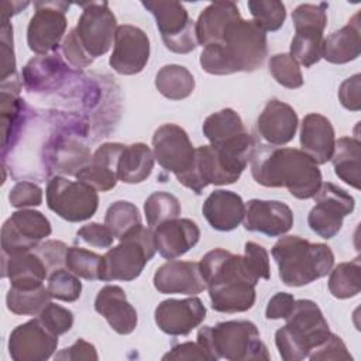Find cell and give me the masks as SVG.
Instances as JSON below:
<instances>
[{
  "mask_svg": "<svg viewBox=\"0 0 361 361\" xmlns=\"http://www.w3.org/2000/svg\"><path fill=\"white\" fill-rule=\"evenodd\" d=\"M251 175L265 188H286L296 199L313 197L323 183L319 165L296 148L257 145Z\"/></svg>",
  "mask_w": 361,
  "mask_h": 361,
  "instance_id": "1",
  "label": "cell"
},
{
  "mask_svg": "<svg viewBox=\"0 0 361 361\" xmlns=\"http://www.w3.org/2000/svg\"><path fill=\"white\" fill-rule=\"evenodd\" d=\"M199 267L213 310L240 313L254 306L258 279L248 271L243 255L214 248L203 255Z\"/></svg>",
  "mask_w": 361,
  "mask_h": 361,
  "instance_id": "2",
  "label": "cell"
},
{
  "mask_svg": "<svg viewBox=\"0 0 361 361\" xmlns=\"http://www.w3.org/2000/svg\"><path fill=\"white\" fill-rule=\"evenodd\" d=\"M268 54L267 34L252 21H231L219 42L206 45L200 54L202 69L210 75H230L258 69Z\"/></svg>",
  "mask_w": 361,
  "mask_h": 361,
  "instance_id": "3",
  "label": "cell"
},
{
  "mask_svg": "<svg viewBox=\"0 0 361 361\" xmlns=\"http://www.w3.org/2000/svg\"><path fill=\"white\" fill-rule=\"evenodd\" d=\"M279 278L286 286H305L326 276L334 264L331 248L299 235H285L272 247Z\"/></svg>",
  "mask_w": 361,
  "mask_h": 361,
  "instance_id": "4",
  "label": "cell"
},
{
  "mask_svg": "<svg viewBox=\"0 0 361 361\" xmlns=\"http://www.w3.org/2000/svg\"><path fill=\"white\" fill-rule=\"evenodd\" d=\"M197 343L204 348L210 361L269 360L267 345L252 322L230 320L216 326H203L197 331Z\"/></svg>",
  "mask_w": 361,
  "mask_h": 361,
  "instance_id": "5",
  "label": "cell"
},
{
  "mask_svg": "<svg viewBox=\"0 0 361 361\" xmlns=\"http://www.w3.org/2000/svg\"><path fill=\"white\" fill-rule=\"evenodd\" d=\"M285 320L286 324L275 333L276 348L285 361L307 358L309 353L324 343L331 333L320 307L309 299L295 300Z\"/></svg>",
  "mask_w": 361,
  "mask_h": 361,
  "instance_id": "6",
  "label": "cell"
},
{
  "mask_svg": "<svg viewBox=\"0 0 361 361\" xmlns=\"http://www.w3.org/2000/svg\"><path fill=\"white\" fill-rule=\"evenodd\" d=\"M155 251L152 228L138 226L103 255L100 281L128 282L138 278Z\"/></svg>",
  "mask_w": 361,
  "mask_h": 361,
  "instance_id": "7",
  "label": "cell"
},
{
  "mask_svg": "<svg viewBox=\"0 0 361 361\" xmlns=\"http://www.w3.org/2000/svg\"><path fill=\"white\" fill-rule=\"evenodd\" d=\"M48 207L71 223L90 219L99 206L97 190L80 180H69L63 176H52L47 185Z\"/></svg>",
  "mask_w": 361,
  "mask_h": 361,
  "instance_id": "8",
  "label": "cell"
},
{
  "mask_svg": "<svg viewBox=\"0 0 361 361\" xmlns=\"http://www.w3.org/2000/svg\"><path fill=\"white\" fill-rule=\"evenodd\" d=\"M157 21L165 47L175 54H189L196 49L195 23L188 10L178 1H142Z\"/></svg>",
  "mask_w": 361,
  "mask_h": 361,
  "instance_id": "9",
  "label": "cell"
},
{
  "mask_svg": "<svg viewBox=\"0 0 361 361\" xmlns=\"http://www.w3.org/2000/svg\"><path fill=\"white\" fill-rule=\"evenodd\" d=\"M154 157L168 172H172L180 183L193 169L196 149L188 133L172 123L162 124L152 135Z\"/></svg>",
  "mask_w": 361,
  "mask_h": 361,
  "instance_id": "10",
  "label": "cell"
},
{
  "mask_svg": "<svg viewBox=\"0 0 361 361\" xmlns=\"http://www.w3.org/2000/svg\"><path fill=\"white\" fill-rule=\"evenodd\" d=\"M313 197L316 204L307 216V224L319 237L333 238L341 230L343 219L353 213L355 200L350 193L331 182L322 183Z\"/></svg>",
  "mask_w": 361,
  "mask_h": 361,
  "instance_id": "11",
  "label": "cell"
},
{
  "mask_svg": "<svg viewBox=\"0 0 361 361\" xmlns=\"http://www.w3.org/2000/svg\"><path fill=\"white\" fill-rule=\"evenodd\" d=\"M35 13L27 27L28 48L38 54L47 55L54 52L68 27L65 13L69 4L65 1H35Z\"/></svg>",
  "mask_w": 361,
  "mask_h": 361,
  "instance_id": "12",
  "label": "cell"
},
{
  "mask_svg": "<svg viewBox=\"0 0 361 361\" xmlns=\"http://www.w3.org/2000/svg\"><path fill=\"white\" fill-rule=\"evenodd\" d=\"M80 7L83 11L75 31L85 51L94 59L110 49L117 30V20L107 1L82 3Z\"/></svg>",
  "mask_w": 361,
  "mask_h": 361,
  "instance_id": "13",
  "label": "cell"
},
{
  "mask_svg": "<svg viewBox=\"0 0 361 361\" xmlns=\"http://www.w3.org/2000/svg\"><path fill=\"white\" fill-rule=\"evenodd\" d=\"M51 231V223L41 212L31 209L14 212L1 227L3 252L34 250Z\"/></svg>",
  "mask_w": 361,
  "mask_h": 361,
  "instance_id": "14",
  "label": "cell"
},
{
  "mask_svg": "<svg viewBox=\"0 0 361 361\" xmlns=\"http://www.w3.org/2000/svg\"><path fill=\"white\" fill-rule=\"evenodd\" d=\"M149 59V39L147 34L131 24L118 25L114 35V49L110 66L120 75L140 73Z\"/></svg>",
  "mask_w": 361,
  "mask_h": 361,
  "instance_id": "15",
  "label": "cell"
},
{
  "mask_svg": "<svg viewBox=\"0 0 361 361\" xmlns=\"http://www.w3.org/2000/svg\"><path fill=\"white\" fill-rule=\"evenodd\" d=\"M58 345V336L51 333L39 319L17 326L8 338V353L14 361H45Z\"/></svg>",
  "mask_w": 361,
  "mask_h": 361,
  "instance_id": "16",
  "label": "cell"
},
{
  "mask_svg": "<svg viewBox=\"0 0 361 361\" xmlns=\"http://www.w3.org/2000/svg\"><path fill=\"white\" fill-rule=\"evenodd\" d=\"M154 316L157 326L164 333L169 336H186L204 320L206 307L196 296L166 299L157 306Z\"/></svg>",
  "mask_w": 361,
  "mask_h": 361,
  "instance_id": "17",
  "label": "cell"
},
{
  "mask_svg": "<svg viewBox=\"0 0 361 361\" xmlns=\"http://www.w3.org/2000/svg\"><path fill=\"white\" fill-rule=\"evenodd\" d=\"M244 227L268 237H278L288 233L293 226L290 207L279 200L252 199L245 206Z\"/></svg>",
  "mask_w": 361,
  "mask_h": 361,
  "instance_id": "18",
  "label": "cell"
},
{
  "mask_svg": "<svg viewBox=\"0 0 361 361\" xmlns=\"http://www.w3.org/2000/svg\"><path fill=\"white\" fill-rule=\"evenodd\" d=\"M154 286L158 292L197 295L206 289L199 262L168 261L154 274Z\"/></svg>",
  "mask_w": 361,
  "mask_h": 361,
  "instance_id": "19",
  "label": "cell"
},
{
  "mask_svg": "<svg viewBox=\"0 0 361 361\" xmlns=\"http://www.w3.org/2000/svg\"><path fill=\"white\" fill-rule=\"evenodd\" d=\"M152 231L155 248L166 259H175L183 255L200 238V230L190 219H172L157 226Z\"/></svg>",
  "mask_w": 361,
  "mask_h": 361,
  "instance_id": "20",
  "label": "cell"
},
{
  "mask_svg": "<svg viewBox=\"0 0 361 361\" xmlns=\"http://www.w3.org/2000/svg\"><path fill=\"white\" fill-rule=\"evenodd\" d=\"M259 135L269 145H285L298 130V114L292 106L278 99L269 100L257 120Z\"/></svg>",
  "mask_w": 361,
  "mask_h": 361,
  "instance_id": "21",
  "label": "cell"
},
{
  "mask_svg": "<svg viewBox=\"0 0 361 361\" xmlns=\"http://www.w3.org/2000/svg\"><path fill=\"white\" fill-rule=\"evenodd\" d=\"M94 310L102 314L118 334H130L137 327V310L127 300L123 288L117 285H106L97 292Z\"/></svg>",
  "mask_w": 361,
  "mask_h": 361,
  "instance_id": "22",
  "label": "cell"
},
{
  "mask_svg": "<svg viewBox=\"0 0 361 361\" xmlns=\"http://www.w3.org/2000/svg\"><path fill=\"white\" fill-rule=\"evenodd\" d=\"M126 145L120 142H106L100 145L87 165L78 173L76 179L90 185L97 192H107L113 189L118 180L117 162Z\"/></svg>",
  "mask_w": 361,
  "mask_h": 361,
  "instance_id": "23",
  "label": "cell"
},
{
  "mask_svg": "<svg viewBox=\"0 0 361 361\" xmlns=\"http://www.w3.org/2000/svg\"><path fill=\"white\" fill-rule=\"evenodd\" d=\"M202 213L212 228L217 231H231L244 220L245 203L235 192L217 189L206 197Z\"/></svg>",
  "mask_w": 361,
  "mask_h": 361,
  "instance_id": "24",
  "label": "cell"
},
{
  "mask_svg": "<svg viewBox=\"0 0 361 361\" xmlns=\"http://www.w3.org/2000/svg\"><path fill=\"white\" fill-rule=\"evenodd\" d=\"M334 144V128L327 117L317 113L303 117L300 126L302 151L317 165H323L331 159Z\"/></svg>",
  "mask_w": 361,
  "mask_h": 361,
  "instance_id": "25",
  "label": "cell"
},
{
  "mask_svg": "<svg viewBox=\"0 0 361 361\" xmlns=\"http://www.w3.org/2000/svg\"><path fill=\"white\" fill-rule=\"evenodd\" d=\"M3 276L10 279L14 288H37L42 285L49 271L34 250L3 252Z\"/></svg>",
  "mask_w": 361,
  "mask_h": 361,
  "instance_id": "26",
  "label": "cell"
},
{
  "mask_svg": "<svg viewBox=\"0 0 361 361\" xmlns=\"http://www.w3.org/2000/svg\"><path fill=\"white\" fill-rule=\"evenodd\" d=\"M72 75L58 54L39 55L23 69L24 85L30 92L56 90Z\"/></svg>",
  "mask_w": 361,
  "mask_h": 361,
  "instance_id": "27",
  "label": "cell"
},
{
  "mask_svg": "<svg viewBox=\"0 0 361 361\" xmlns=\"http://www.w3.org/2000/svg\"><path fill=\"white\" fill-rule=\"evenodd\" d=\"M240 17V10L233 1L210 3L195 23L197 44L206 47L219 42L226 27Z\"/></svg>",
  "mask_w": 361,
  "mask_h": 361,
  "instance_id": "28",
  "label": "cell"
},
{
  "mask_svg": "<svg viewBox=\"0 0 361 361\" xmlns=\"http://www.w3.org/2000/svg\"><path fill=\"white\" fill-rule=\"evenodd\" d=\"M360 13H355L353 18L338 31H334L323 41L322 58L330 63H347L360 56Z\"/></svg>",
  "mask_w": 361,
  "mask_h": 361,
  "instance_id": "29",
  "label": "cell"
},
{
  "mask_svg": "<svg viewBox=\"0 0 361 361\" xmlns=\"http://www.w3.org/2000/svg\"><path fill=\"white\" fill-rule=\"evenodd\" d=\"M154 152L144 142L126 145L118 157L117 178L124 183L144 182L154 169Z\"/></svg>",
  "mask_w": 361,
  "mask_h": 361,
  "instance_id": "30",
  "label": "cell"
},
{
  "mask_svg": "<svg viewBox=\"0 0 361 361\" xmlns=\"http://www.w3.org/2000/svg\"><path fill=\"white\" fill-rule=\"evenodd\" d=\"M361 144L358 138L341 137L334 144L331 162L336 175L350 186L360 189Z\"/></svg>",
  "mask_w": 361,
  "mask_h": 361,
  "instance_id": "31",
  "label": "cell"
},
{
  "mask_svg": "<svg viewBox=\"0 0 361 361\" xmlns=\"http://www.w3.org/2000/svg\"><path fill=\"white\" fill-rule=\"evenodd\" d=\"M203 134L210 145H220L247 133L244 123L233 109H223L210 114L203 123Z\"/></svg>",
  "mask_w": 361,
  "mask_h": 361,
  "instance_id": "32",
  "label": "cell"
},
{
  "mask_svg": "<svg viewBox=\"0 0 361 361\" xmlns=\"http://www.w3.org/2000/svg\"><path fill=\"white\" fill-rule=\"evenodd\" d=\"M155 86L166 99L182 100L195 90V78L182 65H165L155 76Z\"/></svg>",
  "mask_w": 361,
  "mask_h": 361,
  "instance_id": "33",
  "label": "cell"
},
{
  "mask_svg": "<svg viewBox=\"0 0 361 361\" xmlns=\"http://www.w3.org/2000/svg\"><path fill=\"white\" fill-rule=\"evenodd\" d=\"M51 295L48 288L42 285L37 288H14L10 286L6 303L7 309L20 316H34L39 314L41 310L51 302Z\"/></svg>",
  "mask_w": 361,
  "mask_h": 361,
  "instance_id": "34",
  "label": "cell"
},
{
  "mask_svg": "<svg viewBox=\"0 0 361 361\" xmlns=\"http://www.w3.org/2000/svg\"><path fill=\"white\" fill-rule=\"evenodd\" d=\"M323 31L317 28H298L290 42V56L302 63L305 68H310L322 59L323 48Z\"/></svg>",
  "mask_w": 361,
  "mask_h": 361,
  "instance_id": "35",
  "label": "cell"
},
{
  "mask_svg": "<svg viewBox=\"0 0 361 361\" xmlns=\"http://www.w3.org/2000/svg\"><path fill=\"white\" fill-rule=\"evenodd\" d=\"M361 289L360 258L350 262H341L330 274L329 290L337 299L354 298Z\"/></svg>",
  "mask_w": 361,
  "mask_h": 361,
  "instance_id": "36",
  "label": "cell"
},
{
  "mask_svg": "<svg viewBox=\"0 0 361 361\" xmlns=\"http://www.w3.org/2000/svg\"><path fill=\"white\" fill-rule=\"evenodd\" d=\"M104 224L110 228L114 238L123 240L134 228L141 226L140 210L131 202L117 200L109 206L104 216Z\"/></svg>",
  "mask_w": 361,
  "mask_h": 361,
  "instance_id": "37",
  "label": "cell"
},
{
  "mask_svg": "<svg viewBox=\"0 0 361 361\" xmlns=\"http://www.w3.org/2000/svg\"><path fill=\"white\" fill-rule=\"evenodd\" d=\"M180 210L182 209L178 197L168 192H154L144 203L147 224L152 230L168 220L178 219Z\"/></svg>",
  "mask_w": 361,
  "mask_h": 361,
  "instance_id": "38",
  "label": "cell"
},
{
  "mask_svg": "<svg viewBox=\"0 0 361 361\" xmlns=\"http://www.w3.org/2000/svg\"><path fill=\"white\" fill-rule=\"evenodd\" d=\"M103 257L82 247H68L65 267L72 274L87 281L100 279Z\"/></svg>",
  "mask_w": 361,
  "mask_h": 361,
  "instance_id": "39",
  "label": "cell"
},
{
  "mask_svg": "<svg viewBox=\"0 0 361 361\" xmlns=\"http://www.w3.org/2000/svg\"><path fill=\"white\" fill-rule=\"evenodd\" d=\"M248 10L252 21L264 31H278L286 18V8L278 0H250Z\"/></svg>",
  "mask_w": 361,
  "mask_h": 361,
  "instance_id": "40",
  "label": "cell"
},
{
  "mask_svg": "<svg viewBox=\"0 0 361 361\" xmlns=\"http://www.w3.org/2000/svg\"><path fill=\"white\" fill-rule=\"evenodd\" d=\"M47 288L52 299L63 302H75L82 293V282L79 281V276L63 268L49 274Z\"/></svg>",
  "mask_w": 361,
  "mask_h": 361,
  "instance_id": "41",
  "label": "cell"
},
{
  "mask_svg": "<svg viewBox=\"0 0 361 361\" xmlns=\"http://www.w3.org/2000/svg\"><path fill=\"white\" fill-rule=\"evenodd\" d=\"M269 72L274 79L288 89H298L303 85L299 63L289 54H276L269 59Z\"/></svg>",
  "mask_w": 361,
  "mask_h": 361,
  "instance_id": "42",
  "label": "cell"
},
{
  "mask_svg": "<svg viewBox=\"0 0 361 361\" xmlns=\"http://www.w3.org/2000/svg\"><path fill=\"white\" fill-rule=\"evenodd\" d=\"M327 3L320 4H299L292 13L295 30L298 28H317L324 31L327 25Z\"/></svg>",
  "mask_w": 361,
  "mask_h": 361,
  "instance_id": "43",
  "label": "cell"
},
{
  "mask_svg": "<svg viewBox=\"0 0 361 361\" xmlns=\"http://www.w3.org/2000/svg\"><path fill=\"white\" fill-rule=\"evenodd\" d=\"M42 324L54 334L61 336L73 326V313L56 303L49 302L38 314Z\"/></svg>",
  "mask_w": 361,
  "mask_h": 361,
  "instance_id": "44",
  "label": "cell"
},
{
  "mask_svg": "<svg viewBox=\"0 0 361 361\" xmlns=\"http://www.w3.org/2000/svg\"><path fill=\"white\" fill-rule=\"evenodd\" d=\"M244 262L248 271L252 274L254 278L259 279H269L271 278V268H269V257L267 250L254 243L247 241L244 244Z\"/></svg>",
  "mask_w": 361,
  "mask_h": 361,
  "instance_id": "45",
  "label": "cell"
},
{
  "mask_svg": "<svg viewBox=\"0 0 361 361\" xmlns=\"http://www.w3.org/2000/svg\"><path fill=\"white\" fill-rule=\"evenodd\" d=\"M8 200L13 207L18 209L39 206L42 203V189L34 182L21 180L11 188Z\"/></svg>",
  "mask_w": 361,
  "mask_h": 361,
  "instance_id": "46",
  "label": "cell"
},
{
  "mask_svg": "<svg viewBox=\"0 0 361 361\" xmlns=\"http://www.w3.org/2000/svg\"><path fill=\"white\" fill-rule=\"evenodd\" d=\"M0 42H1V82L16 76V56L13 47V25L7 21H1L0 30Z\"/></svg>",
  "mask_w": 361,
  "mask_h": 361,
  "instance_id": "47",
  "label": "cell"
},
{
  "mask_svg": "<svg viewBox=\"0 0 361 361\" xmlns=\"http://www.w3.org/2000/svg\"><path fill=\"white\" fill-rule=\"evenodd\" d=\"M61 51H62L65 59L68 61V63L76 69H83V68L92 65V62H93V58L89 56V54L82 47L75 28L71 30L68 32V35L63 38Z\"/></svg>",
  "mask_w": 361,
  "mask_h": 361,
  "instance_id": "48",
  "label": "cell"
},
{
  "mask_svg": "<svg viewBox=\"0 0 361 361\" xmlns=\"http://www.w3.org/2000/svg\"><path fill=\"white\" fill-rule=\"evenodd\" d=\"M307 357L313 361L314 360H353L343 340L334 333H330L327 340L322 343L319 347L313 348Z\"/></svg>",
  "mask_w": 361,
  "mask_h": 361,
  "instance_id": "49",
  "label": "cell"
},
{
  "mask_svg": "<svg viewBox=\"0 0 361 361\" xmlns=\"http://www.w3.org/2000/svg\"><path fill=\"white\" fill-rule=\"evenodd\" d=\"M34 251L39 255V258L44 261L49 272H54L55 269H59L65 265V257L68 247L62 241L56 240H48L42 244H38Z\"/></svg>",
  "mask_w": 361,
  "mask_h": 361,
  "instance_id": "50",
  "label": "cell"
},
{
  "mask_svg": "<svg viewBox=\"0 0 361 361\" xmlns=\"http://www.w3.org/2000/svg\"><path fill=\"white\" fill-rule=\"evenodd\" d=\"M78 238L96 248H109L114 241V235L106 224L89 223L80 227L76 233Z\"/></svg>",
  "mask_w": 361,
  "mask_h": 361,
  "instance_id": "51",
  "label": "cell"
},
{
  "mask_svg": "<svg viewBox=\"0 0 361 361\" xmlns=\"http://www.w3.org/2000/svg\"><path fill=\"white\" fill-rule=\"evenodd\" d=\"M361 75L355 73L351 78L345 79L338 89V99L343 107L351 111H358L361 109Z\"/></svg>",
  "mask_w": 361,
  "mask_h": 361,
  "instance_id": "52",
  "label": "cell"
},
{
  "mask_svg": "<svg viewBox=\"0 0 361 361\" xmlns=\"http://www.w3.org/2000/svg\"><path fill=\"white\" fill-rule=\"evenodd\" d=\"M295 306V298L288 292L275 293L265 309V317L268 320L286 319Z\"/></svg>",
  "mask_w": 361,
  "mask_h": 361,
  "instance_id": "53",
  "label": "cell"
},
{
  "mask_svg": "<svg viewBox=\"0 0 361 361\" xmlns=\"http://www.w3.org/2000/svg\"><path fill=\"white\" fill-rule=\"evenodd\" d=\"M97 351L93 344L87 343L83 338H79L75 341L71 347L61 350L56 355L55 360L61 361H79V360H97Z\"/></svg>",
  "mask_w": 361,
  "mask_h": 361,
  "instance_id": "54",
  "label": "cell"
},
{
  "mask_svg": "<svg viewBox=\"0 0 361 361\" xmlns=\"http://www.w3.org/2000/svg\"><path fill=\"white\" fill-rule=\"evenodd\" d=\"M162 360H204V361H210L207 353L197 341L196 343L188 341V343L173 345L172 350L162 357Z\"/></svg>",
  "mask_w": 361,
  "mask_h": 361,
  "instance_id": "55",
  "label": "cell"
},
{
  "mask_svg": "<svg viewBox=\"0 0 361 361\" xmlns=\"http://www.w3.org/2000/svg\"><path fill=\"white\" fill-rule=\"evenodd\" d=\"M30 3L28 1H4L3 3V11H1V21H7L10 16H14L17 13H20L21 8H25Z\"/></svg>",
  "mask_w": 361,
  "mask_h": 361,
  "instance_id": "56",
  "label": "cell"
}]
</instances>
